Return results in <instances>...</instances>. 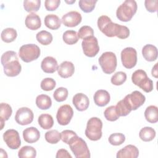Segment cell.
<instances>
[{
    "mask_svg": "<svg viewBox=\"0 0 158 158\" xmlns=\"http://www.w3.org/2000/svg\"><path fill=\"white\" fill-rule=\"evenodd\" d=\"M97 24L99 30L108 37L117 36L120 39H125L130 35V30L127 27L112 22L107 15L100 16Z\"/></svg>",
    "mask_w": 158,
    "mask_h": 158,
    "instance_id": "obj_1",
    "label": "cell"
},
{
    "mask_svg": "<svg viewBox=\"0 0 158 158\" xmlns=\"http://www.w3.org/2000/svg\"><path fill=\"white\" fill-rule=\"evenodd\" d=\"M1 61L4 67V72L7 77H14L20 73L22 66L15 51H8L3 53Z\"/></svg>",
    "mask_w": 158,
    "mask_h": 158,
    "instance_id": "obj_2",
    "label": "cell"
},
{
    "mask_svg": "<svg viewBox=\"0 0 158 158\" xmlns=\"http://www.w3.org/2000/svg\"><path fill=\"white\" fill-rule=\"evenodd\" d=\"M136 2L134 0H126L118 7L116 16L122 22H128L136 14Z\"/></svg>",
    "mask_w": 158,
    "mask_h": 158,
    "instance_id": "obj_3",
    "label": "cell"
},
{
    "mask_svg": "<svg viewBox=\"0 0 158 158\" xmlns=\"http://www.w3.org/2000/svg\"><path fill=\"white\" fill-rule=\"evenodd\" d=\"M69 147L77 158H89L90 152L86 142L77 135L74 136L69 142Z\"/></svg>",
    "mask_w": 158,
    "mask_h": 158,
    "instance_id": "obj_4",
    "label": "cell"
},
{
    "mask_svg": "<svg viewBox=\"0 0 158 158\" xmlns=\"http://www.w3.org/2000/svg\"><path fill=\"white\" fill-rule=\"evenodd\" d=\"M102 122L98 117L90 118L86 125L85 131L86 136L91 141H98L102 137Z\"/></svg>",
    "mask_w": 158,
    "mask_h": 158,
    "instance_id": "obj_5",
    "label": "cell"
},
{
    "mask_svg": "<svg viewBox=\"0 0 158 158\" xmlns=\"http://www.w3.org/2000/svg\"><path fill=\"white\" fill-rule=\"evenodd\" d=\"M131 81L133 84L146 93H149L153 89V81L148 77L146 72L143 70L138 69L135 71L131 76Z\"/></svg>",
    "mask_w": 158,
    "mask_h": 158,
    "instance_id": "obj_6",
    "label": "cell"
},
{
    "mask_svg": "<svg viewBox=\"0 0 158 158\" xmlns=\"http://www.w3.org/2000/svg\"><path fill=\"white\" fill-rule=\"evenodd\" d=\"M98 61L102 71L106 74H111L116 69L117 64V57L112 52L102 53Z\"/></svg>",
    "mask_w": 158,
    "mask_h": 158,
    "instance_id": "obj_7",
    "label": "cell"
},
{
    "mask_svg": "<svg viewBox=\"0 0 158 158\" xmlns=\"http://www.w3.org/2000/svg\"><path fill=\"white\" fill-rule=\"evenodd\" d=\"M40 49L35 44H27L22 46L19 51L20 58L25 62H30L37 59L40 56Z\"/></svg>",
    "mask_w": 158,
    "mask_h": 158,
    "instance_id": "obj_8",
    "label": "cell"
},
{
    "mask_svg": "<svg viewBox=\"0 0 158 158\" xmlns=\"http://www.w3.org/2000/svg\"><path fill=\"white\" fill-rule=\"evenodd\" d=\"M123 99L131 110H135L144 103L146 98L141 92L134 91L127 94Z\"/></svg>",
    "mask_w": 158,
    "mask_h": 158,
    "instance_id": "obj_9",
    "label": "cell"
},
{
    "mask_svg": "<svg viewBox=\"0 0 158 158\" xmlns=\"http://www.w3.org/2000/svg\"><path fill=\"white\" fill-rule=\"evenodd\" d=\"M83 53L89 57H93L99 51V46L97 38L91 36L84 39L81 43Z\"/></svg>",
    "mask_w": 158,
    "mask_h": 158,
    "instance_id": "obj_10",
    "label": "cell"
},
{
    "mask_svg": "<svg viewBox=\"0 0 158 158\" xmlns=\"http://www.w3.org/2000/svg\"><path fill=\"white\" fill-rule=\"evenodd\" d=\"M121 60L123 65L127 69L133 68L137 62V52L131 47H127L121 52Z\"/></svg>",
    "mask_w": 158,
    "mask_h": 158,
    "instance_id": "obj_11",
    "label": "cell"
},
{
    "mask_svg": "<svg viewBox=\"0 0 158 158\" xmlns=\"http://www.w3.org/2000/svg\"><path fill=\"white\" fill-rule=\"evenodd\" d=\"M73 115V110L69 104H64L59 107L56 114L58 123L60 125H68Z\"/></svg>",
    "mask_w": 158,
    "mask_h": 158,
    "instance_id": "obj_12",
    "label": "cell"
},
{
    "mask_svg": "<svg viewBox=\"0 0 158 158\" xmlns=\"http://www.w3.org/2000/svg\"><path fill=\"white\" fill-rule=\"evenodd\" d=\"M3 139L7 146L11 149H17L21 145L19 132L14 129H9L3 134Z\"/></svg>",
    "mask_w": 158,
    "mask_h": 158,
    "instance_id": "obj_13",
    "label": "cell"
},
{
    "mask_svg": "<svg viewBox=\"0 0 158 158\" xmlns=\"http://www.w3.org/2000/svg\"><path fill=\"white\" fill-rule=\"evenodd\" d=\"M34 118L33 111L28 107H23L17 110L15 115L16 122L21 125H27L31 123Z\"/></svg>",
    "mask_w": 158,
    "mask_h": 158,
    "instance_id": "obj_14",
    "label": "cell"
},
{
    "mask_svg": "<svg viewBox=\"0 0 158 158\" xmlns=\"http://www.w3.org/2000/svg\"><path fill=\"white\" fill-rule=\"evenodd\" d=\"M82 20L81 14L77 11H70L62 17V23L68 27H74L79 25Z\"/></svg>",
    "mask_w": 158,
    "mask_h": 158,
    "instance_id": "obj_15",
    "label": "cell"
},
{
    "mask_svg": "<svg viewBox=\"0 0 158 158\" xmlns=\"http://www.w3.org/2000/svg\"><path fill=\"white\" fill-rule=\"evenodd\" d=\"M72 103L78 111L86 110L89 104V101L88 96L83 93H77L72 99Z\"/></svg>",
    "mask_w": 158,
    "mask_h": 158,
    "instance_id": "obj_16",
    "label": "cell"
},
{
    "mask_svg": "<svg viewBox=\"0 0 158 158\" xmlns=\"http://www.w3.org/2000/svg\"><path fill=\"white\" fill-rule=\"evenodd\" d=\"M139 156V150L134 145L128 144L120 149L116 157L117 158H136Z\"/></svg>",
    "mask_w": 158,
    "mask_h": 158,
    "instance_id": "obj_17",
    "label": "cell"
},
{
    "mask_svg": "<svg viewBox=\"0 0 158 158\" xmlns=\"http://www.w3.org/2000/svg\"><path fill=\"white\" fill-rule=\"evenodd\" d=\"M57 70L60 77L67 78L73 75L75 72V67L72 62L70 61H64L58 66Z\"/></svg>",
    "mask_w": 158,
    "mask_h": 158,
    "instance_id": "obj_18",
    "label": "cell"
},
{
    "mask_svg": "<svg viewBox=\"0 0 158 158\" xmlns=\"http://www.w3.org/2000/svg\"><path fill=\"white\" fill-rule=\"evenodd\" d=\"M41 68L45 73H52L57 70V62L54 57L47 56L43 59L41 63Z\"/></svg>",
    "mask_w": 158,
    "mask_h": 158,
    "instance_id": "obj_19",
    "label": "cell"
},
{
    "mask_svg": "<svg viewBox=\"0 0 158 158\" xmlns=\"http://www.w3.org/2000/svg\"><path fill=\"white\" fill-rule=\"evenodd\" d=\"M94 102L99 107L106 106L110 101V96L108 91L104 89H99L94 94Z\"/></svg>",
    "mask_w": 158,
    "mask_h": 158,
    "instance_id": "obj_20",
    "label": "cell"
},
{
    "mask_svg": "<svg viewBox=\"0 0 158 158\" xmlns=\"http://www.w3.org/2000/svg\"><path fill=\"white\" fill-rule=\"evenodd\" d=\"M23 137L27 143H34L40 139V133L36 128L31 127L25 128L23 131Z\"/></svg>",
    "mask_w": 158,
    "mask_h": 158,
    "instance_id": "obj_21",
    "label": "cell"
},
{
    "mask_svg": "<svg viewBox=\"0 0 158 158\" xmlns=\"http://www.w3.org/2000/svg\"><path fill=\"white\" fill-rule=\"evenodd\" d=\"M142 54L144 59L147 61H154L157 58V49L152 44H146L142 49Z\"/></svg>",
    "mask_w": 158,
    "mask_h": 158,
    "instance_id": "obj_22",
    "label": "cell"
},
{
    "mask_svg": "<svg viewBox=\"0 0 158 158\" xmlns=\"http://www.w3.org/2000/svg\"><path fill=\"white\" fill-rule=\"evenodd\" d=\"M25 25L30 30H38L41 26L40 17L35 13L32 12L29 14L25 19Z\"/></svg>",
    "mask_w": 158,
    "mask_h": 158,
    "instance_id": "obj_23",
    "label": "cell"
},
{
    "mask_svg": "<svg viewBox=\"0 0 158 158\" xmlns=\"http://www.w3.org/2000/svg\"><path fill=\"white\" fill-rule=\"evenodd\" d=\"M12 113V109L11 106L4 102H2L0 104V123L1 130L3 129L4 126V122L9 120Z\"/></svg>",
    "mask_w": 158,
    "mask_h": 158,
    "instance_id": "obj_24",
    "label": "cell"
},
{
    "mask_svg": "<svg viewBox=\"0 0 158 158\" xmlns=\"http://www.w3.org/2000/svg\"><path fill=\"white\" fill-rule=\"evenodd\" d=\"M44 25L48 28L55 30H57L61 25V20L55 14H48L44 17Z\"/></svg>",
    "mask_w": 158,
    "mask_h": 158,
    "instance_id": "obj_25",
    "label": "cell"
},
{
    "mask_svg": "<svg viewBox=\"0 0 158 158\" xmlns=\"http://www.w3.org/2000/svg\"><path fill=\"white\" fill-rule=\"evenodd\" d=\"M146 120L151 123H155L158 121V109L156 106H148L144 111Z\"/></svg>",
    "mask_w": 158,
    "mask_h": 158,
    "instance_id": "obj_26",
    "label": "cell"
},
{
    "mask_svg": "<svg viewBox=\"0 0 158 158\" xmlns=\"http://www.w3.org/2000/svg\"><path fill=\"white\" fill-rule=\"evenodd\" d=\"M36 104L41 110L49 109L52 106L51 98L46 94H40L36 98Z\"/></svg>",
    "mask_w": 158,
    "mask_h": 158,
    "instance_id": "obj_27",
    "label": "cell"
},
{
    "mask_svg": "<svg viewBox=\"0 0 158 158\" xmlns=\"http://www.w3.org/2000/svg\"><path fill=\"white\" fill-rule=\"evenodd\" d=\"M39 125L44 130H48L52 127L54 120L52 117L48 114H42L38 118Z\"/></svg>",
    "mask_w": 158,
    "mask_h": 158,
    "instance_id": "obj_28",
    "label": "cell"
},
{
    "mask_svg": "<svg viewBox=\"0 0 158 158\" xmlns=\"http://www.w3.org/2000/svg\"><path fill=\"white\" fill-rule=\"evenodd\" d=\"M140 139L145 142L152 141L156 136V131L150 127H145L141 129L139 133Z\"/></svg>",
    "mask_w": 158,
    "mask_h": 158,
    "instance_id": "obj_29",
    "label": "cell"
},
{
    "mask_svg": "<svg viewBox=\"0 0 158 158\" xmlns=\"http://www.w3.org/2000/svg\"><path fill=\"white\" fill-rule=\"evenodd\" d=\"M17 36V31L13 28H7L4 29L1 35V40L7 43L14 41Z\"/></svg>",
    "mask_w": 158,
    "mask_h": 158,
    "instance_id": "obj_30",
    "label": "cell"
},
{
    "mask_svg": "<svg viewBox=\"0 0 158 158\" xmlns=\"http://www.w3.org/2000/svg\"><path fill=\"white\" fill-rule=\"evenodd\" d=\"M18 156L20 158H35L36 156V151L32 146H25L19 151Z\"/></svg>",
    "mask_w": 158,
    "mask_h": 158,
    "instance_id": "obj_31",
    "label": "cell"
},
{
    "mask_svg": "<svg viewBox=\"0 0 158 158\" xmlns=\"http://www.w3.org/2000/svg\"><path fill=\"white\" fill-rule=\"evenodd\" d=\"M36 38L41 44L46 46L52 42V35L48 31L42 30L36 34Z\"/></svg>",
    "mask_w": 158,
    "mask_h": 158,
    "instance_id": "obj_32",
    "label": "cell"
},
{
    "mask_svg": "<svg viewBox=\"0 0 158 158\" xmlns=\"http://www.w3.org/2000/svg\"><path fill=\"white\" fill-rule=\"evenodd\" d=\"M64 41L69 45H72L77 43L79 40L78 34L75 30H67L62 36Z\"/></svg>",
    "mask_w": 158,
    "mask_h": 158,
    "instance_id": "obj_33",
    "label": "cell"
},
{
    "mask_svg": "<svg viewBox=\"0 0 158 158\" xmlns=\"http://www.w3.org/2000/svg\"><path fill=\"white\" fill-rule=\"evenodd\" d=\"M46 141L50 144H56L61 139V133L57 130L48 131L44 135Z\"/></svg>",
    "mask_w": 158,
    "mask_h": 158,
    "instance_id": "obj_34",
    "label": "cell"
},
{
    "mask_svg": "<svg viewBox=\"0 0 158 158\" xmlns=\"http://www.w3.org/2000/svg\"><path fill=\"white\" fill-rule=\"evenodd\" d=\"M97 1V0H80L78 5L82 11L85 13H89L94 10Z\"/></svg>",
    "mask_w": 158,
    "mask_h": 158,
    "instance_id": "obj_35",
    "label": "cell"
},
{
    "mask_svg": "<svg viewBox=\"0 0 158 158\" xmlns=\"http://www.w3.org/2000/svg\"><path fill=\"white\" fill-rule=\"evenodd\" d=\"M41 5L40 0H25L23 1V7L28 12H37Z\"/></svg>",
    "mask_w": 158,
    "mask_h": 158,
    "instance_id": "obj_36",
    "label": "cell"
},
{
    "mask_svg": "<svg viewBox=\"0 0 158 158\" xmlns=\"http://www.w3.org/2000/svg\"><path fill=\"white\" fill-rule=\"evenodd\" d=\"M104 115L106 120L110 122L118 120L120 117L117 112L115 106H111L106 108L104 112Z\"/></svg>",
    "mask_w": 158,
    "mask_h": 158,
    "instance_id": "obj_37",
    "label": "cell"
},
{
    "mask_svg": "<svg viewBox=\"0 0 158 158\" xmlns=\"http://www.w3.org/2000/svg\"><path fill=\"white\" fill-rule=\"evenodd\" d=\"M109 142L113 146H119L125 141V136L121 133H115L111 134L109 138Z\"/></svg>",
    "mask_w": 158,
    "mask_h": 158,
    "instance_id": "obj_38",
    "label": "cell"
},
{
    "mask_svg": "<svg viewBox=\"0 0 158 158\" xmlns=\"http://www.w3.org/2000/svg\"><path fill=\"white\" fill-rule=\"evenodd\" d=\"M68 94L69 91L67 88L64 87H59L54 91L53 97L56 101L62 102L67 98Z\"/></svg>",
    "mask_w": 158,
    "mask_h": 158,
    "instance_id": "obj_39",
    "label": "cell"
},
{
    "mask_svg": "<svg viewBox=\"0 0 158 158\" xmlns=\"http://www.w3.org/2000/svg\"><path fill=\"white\" fill-rule=\"evenodd\" d=\"M127 80V74L122 71L117 72L111 77V83L116 86L122 85Z\"/></svg>",
    "mask_w": 158,
    "mask_h": 158,
    "instance_id": "obj_40",
    "label": "cell"
},
{
    "mask_svg": "<svg viewBox=\"0 0 158 158\" xmlns=\"http://www.w3.org/2000/svg\"><path fill=\"white\" fill-rule=\"evenodd\" d=\"M115 108L119 116H122V117L127 116L131 111L128 108L127 105L125 104L123 99L120 100L117 103V105L115 106Z\"/></svg>",
    "mask_w": 158,
    "mask_h": 158,
    "instance_id": "obj_41",
    "label": "cell"
},
{
    "mask_svg": "<svg viewBox=\"0 0 158 158\" xmlns=\"http://www.w3.org/2000/svg\"><path fill=\"white\" fill-rule=\"evenodd\" d=\"M77 34L79 38L84 40L88 37L94 36V30L91 27L84 25L79 29Z\"/></svg>",
    "mask_w": 158,
    "mask_h": 158,
    "instance_id": "obj_42",
    "label": "cell"
},
{
    "mask_svg": "<svg viewBox=\"0 0 158 158\" xmlns=\"http://www.w3.org/2000/svg\"><path fill=\"white\" fill-rule=\"evenodd\" d=\"M56 85V81L52 78H45L41 82V88L46 91L52 90Z\"/></svg>",
    "mask_w": 158,
    "mask_h": 158,
    "instance_id": "obj_43",
    "label": "cell"
},
{
    "mask_svg": "<svg viewBox=\"0 0 158 158\" xmlns=\"http://www.w3.org/2000/svg\"><path fill=\"white\" fill-rule=\"evenodd\" d=\"M144 5L146 10L150 12H156L158 9L157 0H146Z\"/></svg>",
    "mask_w": 158,
    "mask_h": 158,
    "instance_id": "obj_44",
    "label": "cell"
},
{
    "mask_svg": "<svg viewBox=\"0 0 158 158\" xmlns=\"http://www.w3.org/2000/svg\"><path fill=\"white\" fill-rule=\"evenodd\" d=\"M60 3V0H46L44 1V6L47 10L53 11L58 8Z\"/></svg>",
    "mask_w": 158,
    "mask_h": 158,
    "instance_id": "obj_45",
    "label": "cell"
},
{
    "mask_svg": "<svg viewBox=\"0 0 158 158\" xmlns=\"http://www.w3.org/2000/svg\"><path fill=\"white\" fill-rule=\"evenodd\" d=\"M61 139L62 141L66 143L69 144V141L75 135H77V133L72 131V130H65L62 131L61 133Z\"/></svg>",
    "mask_w": 158,
    "mask_h": 158,
    "instance_id": "obj_46",
    "label": "cell"
},
{
    "mask_svg": "<svg viewBox=\"0 0 158 158\" xmlns=\"http://www.w3.org/2000/svg\"><path fill=\"white\" fill-rule=\"evenodd\" d=\"M56 158H61V157H65V158H72V156L69 153V152L65 149H59L57 152Z\"/></svg>",
    "mask_w": 158,
    "mask_h": 158,
    "instance_id": "obj_47",
    "label": "cell"
},
{
    "mask_svg": "<svg viewBox=\"0 0 158 158\" xmlns=\"http://www.w3.org/2000/svg\"><path fill=\"white\" fill-rule=\"evenodd\" d=\"M157 65L158 63H156L154 66L152 67V71H151V74L152 75L155 77V78H157L158 77V69H157Z\"/></svg>",
    "mask_w": 158,
    "mask_h": 158,
    "instance_id": "obj_48",
    "label": "cell"
}]
</instances>
